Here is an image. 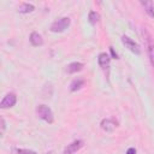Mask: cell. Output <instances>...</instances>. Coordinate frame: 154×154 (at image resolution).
<instances>
[{"mask_svg":"<svg viewBox=\"0 0 154 154\" xmlns=\"http://www.w3.org/2000/svg\"><path fill=\"white\" fill-rule=\"evenodd\" d=\"M142 36H143V40H144V45H146V49H147L149 61H150L152 66L154 67V40H153L152 35L149 34V31L146 28L142 29Z\"/></svg>","mask_w":154,"mask_h":154,"instance_id":"1","label":"cell"},{"mask_svg":"<svg viewBox=\"0 0 154 154\" xmlns=\"http://www.w3.org/2000/svg\"><path fill=\"white\" fill-rule=\"evenodd\" d=\"M70 24H71V19L69 17H61L51 24L49 30L52 32H63L70 26Z\"/></svg>","mask_w":154,"mask_h":154,"instance_id":"2","label":"cell"},{"mask_svg":"<svg viewBox=\"0 0 154 154\" xmlns=\"http://www.w3.org/2000/svg\"><path fill=\"white\" fill-rule=\"evenodd\" d=\"M36 113L38 116V118H41L42 120H45L46 123L48 124H52L54 122V116H53V112L52 109L46 106V105H38L36 107Z\"/></svg>","mask_w":154,"mask_h":154,"instance_id":"3","label":"cell"},{"mask_svg":"<svg viewBox=\"0 0 154 154\" xmlns=\"http://www.w3.org/2000/svg\"><path fill=\"white\" fill-rule=\"evenodd\" d=\"M122 42H123V45L130 51V52H132V53H135V54H141V48H140V46L131 38V37H129L128 35H123L122 36Z\"/></svg>","mask_w":154,"mask_h":154,"instance_id":"4","label":"cell"},{"mask_svg":"<svg viewBox=\"0 0 154 154\" xmlns=\"http://www.w3.org/2000/svg\"><path fill=\"white\" fill-rule=\"evenodd\" d=\"M16 102H17V95H16L14 93H7V94L2 97V100H1V102H0V108L5 109V108L13 107V106L16 105Z\"/></svg>","mask_w":154,"mask_h":154,"instance_id":"5","label":"cell"},{"mask_svg":"<svg viewBox=\"0 0 154 154\" xmlns=\"http://www.w3.org/2000/svg\"><path fill=\"white\" fill-rule=\"evenodd\" d=\"M97 63L100 65V67L102 69V71L108 75L109 72V64H111V57L107 53H100L97 57Z\"/></svg>","mask_w":154,"mask_h":154,"instance_id":"6","label":"cell"},{"mask_svg":"<svg viewBox=\"0 0 154 154\" xmlns=\"http://www.w3.org/2000/svg\"><path fill=\"white\" fill-rule=\"evenodd\" d=\"M83 146H84V142H83L82 140H75V141H72L71 143H69V144L64 148L63 154H75V153H77Z\"/></svg>","mask_w":154,"mask_h":154,"instance_id":"7","label":"cell"},{"mask_svg":"<svg viewBox=\"0 0 154 154\" xmlns=\"http://www.w3.org/2000/svg\"><path fill=\"white\" fill-rule=\"evenodd\" d=\"M101 129L105 130L106 132H112L116 128H117V122L114 119H111V118H105L101 120Z\"/></svg>","mask_w":154,"mask_h":154,"instance_id":"8","label":"cell"},{"mask_svg":"<svg viewBox=\"0 0 154 154\" xmlns=\"http://www.w3.org/2000/svg\"><path fill=\"white\" fill-rule=\"evenodd\" d=\"M83 67H84V64L83 63H79V61H73V63H70L67 66H66V69H65V71L67 72V73H76V72H79V71H82L83 70Z\"/></svg>","mask_w":154,"mask_h":154,"instance_id":"9","label":"cell"},{"mask_svg":"<svg viewBox=\"0 0 154 154\" xmlns=\"http://www.w3.org/2000/svg\"><path fill=\"white\" fill-rule=\"evenodd\" d=\"M29 41H30V43H31L34 47H38V46H42V45H43V38H42L41 34H38L37 31H32V32L30 34Z\"/></svg>","mask_w":154,"mask_h":154,"instance_id":"10","label":"cell"},{"mask_svg":"<svg viewBox=\"0 0 154 154\" xmlns=\"http://www.w3.org/2000/svg\"><path fill=\"white\" fill-rule=\"evenodd\" d=\"M140 4L143 6V8H144V11H146V13L150 17V18H154V2L153 1H150V0H141L140 1Z\"/></svg>","mask_w":154,"mask_h":154,"instance_id":"11","label":"cell"},{"mask_svg":"<svg viewBox=\"0 0 154 154\" xmlns=\"http://www.w3.org/2000/svg\"><path fill=\"white\" fill-rule=\"evenodd\" d=\"M84 85V79L83 78H75L72 82H71V84H70V90L73 93V91H77V90H79Z\"/></svg>","mask_w":154,"mask_h":154,"instance_id":"12","label":"cell"},{"mask_svg":"<svg viewBox=\"0 0 154 154\" xmlns=\"http://www.w3.org/2000/svg\"><path fill=\"white\" fill-rule=\"evenodd\" d=\"M34 10H35V6L32 4H29V2H23L18 7V12L19 13H31Z\"/></svg>","mask_w":154,"mask_h":154,"instance_id":"13","label":"cell"},{"mask_svg":"<svg viewBox=\"0 0 154 154\" xmlns=\"http://www.w3.org/2000/svg\"><path fill=\"white\" fill-rule=\"evenodd\" d=\"M100 19V14L96 12V11H90L89 14H88V20L91 25H95Z\"/></svg>","mask_w":154,"mask_h":154,"instance_id":"14","label":"cell"},{"mask_svg":"<svg viewBox=\"0 0 154 154\" xmlns=\"http://www.w3.org/2000/svg\"><path fill=\"white\" fill-rule=\"evenodd\" d=\"M17 154H37L36 152L31 150V149H23V148H19L17 149Z\"/></svg>","mask_w":154,"mask_h":154,"instance_id":"15","label":"cell"},{"mask_svg":"<svg viewBox=\"0 0 154 154\" xmlns=\"http://www.w3.org/2000/svg\"><path fill=\"white\" fill-rule=\"evenodd\" d=\"M0 122H1V132L4 134V131H5V129H6V123H5V119L1 117L0 118Z\"/></svg>","mask_w":154,"mask_h":154,"instance_id":"16","label":"cell"},{"mask_svg":"<svg viewBox=\"0 0 154 154\" xmlns=\"http://www.w3.org/2000/svg\"><path fill=\"white\" fill-rule=\"evenodd\" d=\"M109 51H111V54H112V58H114V59H118V55H117V53L114 52V49H113V47H109Z\"/></svg>","mask_w":154,"mask_h":154,"instance_id":"17","label":"cell"},{"mask_svg":"<svg viewBox=\"0 0 154 154\" xmlns=\"http://www.w3.org/2000/svg\"><path fill=\"white\" fill-rule=\"evenodd\" d=\"M126 154H136V149L134 147H131V148H129L126 150Z\"/></svg>","mask_w":154,"mask_h":154,"instance_id":"18","label":"cell"}]
</instances>
